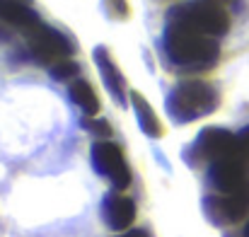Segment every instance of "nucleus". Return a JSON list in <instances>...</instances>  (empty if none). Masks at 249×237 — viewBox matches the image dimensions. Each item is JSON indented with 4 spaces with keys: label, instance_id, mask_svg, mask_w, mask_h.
I'll list each match as a JSON object with an SVG mask.
<instances>
[{
    "label": "nucleus",
    "instance_id": "nucleus-7",
    "mask_svg": "<svg viewBox=\"0 0 249 237\" xmlns=\"http://www.w3.org/2000/svg\"><path fill=\"white\" fill-rule=\"evenodd\" d=\"M136 201L131 196H126L119 189H111L104 194L102 203H99V216L104 220V225L114 233H126L131 230L133 220H136Z\"/></svg>",
    "mask_w": 249,
    "mask_h": 237
},
{
    "label": "nucleus",
    "instance_id": "nucleus-11",
    "mask_svg": "<svg viewBox=\"0 0 249 237\" xmlns=\"http://www.w3.org/2000/svg\"><path fill=\"white\" fill-rule=\"evenodd\" d=\"M68 97H71V102L83 111V116H97V114H99V109H102V104H99V97H97L94 87H92L87 80H83V78L68 82Z\"/></svg>",
    "mask_w": 249,
    "mask_h": 237
},
{
    "label": "nucleus",
    "instance_id": "nucleus-18",
    "mask_svg": "<svg viewBox=\"0 0 249 237\" xmlns=\"http://www.w3.org/2000/svg\"><path fill=\"white\" fill-rule=\"evenodd\" d=\"M213 2H218V5H223V7H228V5H232V2H237V0H213Z\"/></svg>",
    "mask_w": 249,
    "mask_h": 237
},
{
    "label": "nucleus",
    "instance_id": "nucleus-6",
    "mask_svg": "<svg viewBox=\"0 0 249 237\" xmlns=\"http://www.w3.org/2000/svg\"><path fill=\"white\" fill-rule=\"evenodd\" d=\"M89 160H92V167L99 177H104L114 189L124 191L131 186L133 182V174H131V167L124 158V150L111 143V141H97L92 143V150H89Z\"/></svg>",
    "mask_w": 249,
    "mask_h": 237
},
{
    "label": "nucleus",
    "instance_id": "nucleus-5",
    "mask_svg": "<svg viewBox=\"0 0 249 237\" xmlns=\"http://www.w3.org/2000/svg\"><path fill=\"white\" fill-rule=\"evenodd\" d=\"M235 143V133L220 126H206L198 131V136L184 148L181 158L191 169H208L215 160L230 153Z\"/></svg>",
    "mask_w": 249,
    "mask_h": 237
},
{
    "label": "nucleus",
    "instance_id": "nucleus-4",
    "mask_svg": "<svg viewBox=\"0 0 249 237\" xmlns=\"http://www.w3.org/2000/svg\"><path fill=\"white\" fill-rule=\"evenodd\" d=\"M201 211L206 220L215 228H230L242 220H249V182L225 194L208 191L201 199Z\"/></svg>",
    "mask_w": 249,
    "mask_h": 237
},
{
    "label": "nucleus",
    "instance_id": "nucleus-17",
    "mask_svg": "<svg viewBox=\"0 0 249 237\" xmlns=\"http://www.w3.org/2000/svg\"><path fill=\"white\" fill-rule=\"evenodd\" d=\"M10 27L5 24V22H0V41H10Z\"/></svg>",
    "mask_w": 249,
    "mask_h": 237
},
{
    "label": "nucleus",
    "instance_id": "nucleus-16",
    "mask_svg": "<svg viewBox=\"0 0 249 237\" xmlns=\"http://www.w3.org/2000/svg\"><path fill=\"white\" fill-rule=\"evenodd\" d=\"M116 237H153V235H150V230H145V228H131V230H126V233H119Z\"/></svg>",
    "mask_w": 249,
    "mask_h": 237
},
{
    "label": "nucleus",
    "instance_id": "nucleus-9",
    "mask_svg": "<svg viewBox=\"0 0 249 237\" xmlns=\"http://www.w3.org/2000/svg\"><path fill=\"white\" fill-rule=\"evenodd\" d=\"M0 22H5L10 29L22 32V36H27L44 19L32 7V2H24V0H0Z\"/></svg>",
    "mask_w": 249,
    "mask_h": 237
},
{
    "label": "nucleus",
    "instance_id": "nucleus-19",
    "mask_svg": "<svg viewBox=\"0 0 249 237\" xmlns=\"http://www.w3.org/2000/svg\"><path fill=\"white\" fill-rule=\"evenodd\" d=\"M242 237H249V220L245 223V230H242Z\"/></svg>",
    "mask_w": 249,
    "mask_h": 237
},
{
    "label": "nucleus",
    "instance_id": "nucleus-10",
    "mask_svg": "<svg viewBox=\"0 0 249 237\" xmlns=\"http://www.w3.org/2000/svg\"><path fill=\"white\" fill-rule=\"evenodd\" d=\"M131 107H133V111H136V121H138L141 131H143L148 138L158 141V138L165 136V128H162V124H160L155 109L150 107V102H148L141 92H131Z\"/></svg>",
    "mask_w": 249,
    "mask_h": 237
},
{
    "label": "nucleus",
    "instance_id": "nucleus-13",
    "mask_svg": "<svg viewBox=\"0 0 249 237\" xmlns=\"http://www.w3.org/2000/svg\"><path fill=\"white\" fill-rule=\"evenodd\" d=\"M49 73H51V78L58 80V82H73L80 75V66L73 58H66V61L56 63L53 68H49Z\"/></svg>",
    "mask_w": 249,
    "mask_h": 237
},
{
    "label": "nucleus",
    "instance_id": "nucleus-1",
    "mask_svg": "<svg viewBox=\"0 0 249 237\" xmlns=\"http://www.w3.org/2000/svg\"><path fill=\"white\" fill-rule=\"evenodd\" d=\"M160 54L169 71L179 75H201L218 66L220 39L213 36L201 24H196L177 2L165 15V27L160 34Z\"/></svg>",
    "mask_w": 249,
    "mask_h": 237
},
{
    "label": "nucleus",
    "instance_id": "nucleus-12",
    "mask_svg": "<svg viewBox=\"0 0 249 237\" xmlns=\"http://www.w3.org/2000/svg\"><path fill=\"white\" fill-rule=\"evenodd\" d=\"M80 126H83L87 133H92V136H97L99 141H109L111 138V126H109V121L107 119H99V116H83L80 119Z\"/></svg>",
    "mask_w": 249,
    "mask_h": 237
},
{
    "label": "nucleus",
    "instance_id": "nucleus-15",
    "mask_svg": "<svg viewBox=\"0 0 249 237\" xmlns=\"http://www.w3.org/2000/svg\"><path fill=\"white\" fill-rule=\"evenodd\" d=\"M104 10L111 19H119V22H126L131 17V5L128 0H104Z\"/></svg>",
    "mask_w": 249,
    "mask_h": 237
},
{
    "label": "nucleus",
    "instance_id": "nucleus-8",
    "mask_svg": "<svg viewBox=\"0 0 249 237\" xmlns=\"http://www.w3.org/2000/svg\"><path fill=\"white\" fill-rule=\"evenodd\" d=\"M92 58H94V66L99 71V78L104 82L107 92L111 94V99L119 104V107H126V102H131V92H128V82L126 75L121 73V68L116 66L111 51L107 46H97L92 51Z\"/></svg>",
    "mask_w": 249,
    "mask_h": 237
},
{
    "label": "nucleus",
    "instance_id": "nucleus-3",
    "mask_svg": "<svg viewBox=\"0 0 249 237\" xmlns=\"http://www.w3.org/2000/svg\"><path fill=\"white\" fill-rule=\"evenodd\" d=\"M24 39H27L29 58L44 68H53L56 63L73 58V54H75V41L66 32H61L46 22H41L36 29H32Z\"/></svg>",
    "mask_w": 249,
    "mask_h": 237
},
{
    "label": "nucleus",
    "instance_id": "nucleus-14",
    "mask_svg": "<svg viewBox=\"0 0 249 237\" xmlns=\"http://www.w3.org/2000/svg\"><path fill=\"white\" fill-rule=\"evenodd\" d=\"M232 153H235V158L242 162V167L249 172V126L240 128V131L235 133V146H232Z\"/></svg>",
    "mask_w": 249,
    "mask_h": 237
},
{
    "label": "nucleus",
    "instance_id": "nucleus-2",
    "mask_svg": "<svg viewBox=\"0 0 249 237\" xmlns=\"http://www.w3.org/2000/svg\"><path fill=\"white\" fill-rule=\"evenodd\" d=\"M220 107V92L213 82L189 78L177 82L165 97V111L172 124L186 126L211 116Z\"/></svg>",
    "mask_w": 249,
    "mask_h": 237
},
{
    "label": "nucleus",
    "instance_id": "nucleus-20",
    "mask_svg": "<svg viewBox=\"0 0 249 237\" xmlns=\"http://www.w3.org/2000/svg\"><path fill=\"white\" fill-rule=\"evenodd\" d=\"M24 2H32V0H24Z\"/></svg>",
    "mask_w": 249,
    "mask_h": 237
}]
</instances>
